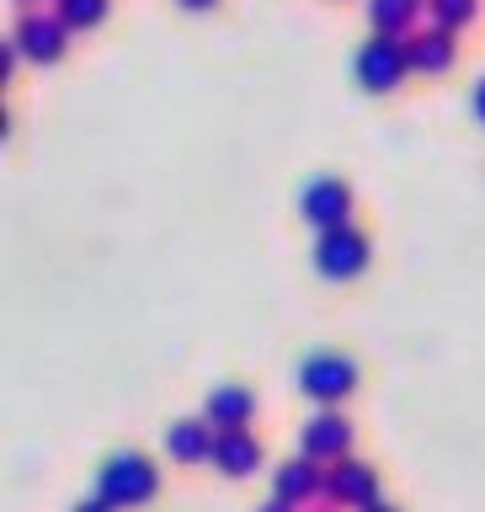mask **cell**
Segmentation results:
<instances>
[{"label":"cell","mask_w":485,"mask_h":512,"mask_svg":"<svg viewBox=\"0 0 485 512\" xmlns=\"http://www.w3.org/2000/svg\"><path fill=\"white\" fill-rule=\"evenodd\" d=\"M411 43V70H427V75H443L448 64L459 59V43H454V32L448 27H427V32H416Z\"/></svg>","instance_id":"11"},{"label":"cell","mask_w":485,"mask_h":512,"mask_svg":"<svg viewBox=\"0 0 485 512\" xmlns=\"http://www.w3.org/2000/svg\"><path fill=\"white\" fill-rule=\"evenodd\" d=\"M11 43L22 48V59H38V64H54L59 54H64V43H70V22H64V16L54 11H22L16 16V32H11Z\"/></svg>","instance_id":"5"},{"label":"cell","mask_w":485,"mask_h":512,"mask_svg":"<svg viewBox=\"0 0 485 512\" xmlns=\"http://www.w3.org/2000/svg\"><path fill=\"white\" fill-rule=\"evenodd\" d=\"M107 6H112V0H59V16L70 27H96L107 16Z\"/></svg>","instance_id":"16"},{"label":"cell","mask_w":485,"mask_h":512,"mask_svg":"<svg viewBox=\"0 0 485 512\" xmlns=\"http://www.w3.org/2000/svg\"><path fill=\"white\" fill-rule=\"evenodd\" d=\"M22 6H27V11H32V0H22Z\"/></svg>","instance_id":"22"},{"label":"cell","mask_w":485,"mask_h":512,"mask_svg":"<svg viewBox=\"0 0 485 512\" xmlns=\"http://www.w3.org/2000/svg\"><path fill=\"white\" fill-rule=\"evenodd\" d=\"M368 512H400V507H390V502H374V507H368Z\"/></svg>","instance_id":"21"},{"label":"cell","mask_w":485,"mask_h":512,"mask_svg":"<svg viewBox=\"0 0 485 512\" xmlns=\"http://www.w3.org/2000/svg\"><path fill=\"white\" fill-rule=\"evenodd\" d=\"M214 464L230 480H246L256 464H262V443L251 438V432H219V443H214Z\"/></svg>","instance_id":"12"},{"label":"cell","mask_w":485,"mask_h":512,"mask_svg":"<svg viewBox=\"0 0 485 512\" xmlns=\"http://www.w3.org/2000/svg\"><path fill=\"white\" fill-rule=\"evenodd\" d=\"M326 480H320V470H315V459H288V464H278V496L283 502H304V496H315Z\"/></svg>","instance_id":"14"},{"label":"cell","mask_w":485,"mask_h":512,"mask_svg":"<svg viewBox=\"0 0 485 512\" xmlns=\"http://www.w3.org/2000/svg\"><path fill=\"white\" fill-rule=\"evenodd\" d=\"M368 256H374V246H368V235L358 230V224H342V230H326V235L315 240L320 278H336V283L358 278V272L368 267Z\"/></svg>","instance_id":"3"},{"label":"cell","mask_w":485,"mask_h":512,"mask_svg":"<svg viewBox=\"0 0 485 512\" xmlns=\"http://www.w3.org/2000/svg\"><path fill=\"white\" fill-rule=\"evenodd\" d=\"M427 0H368V22H374V32H390V38H400L416 16H422Z\"/></svg>","instance_id":"13"},{"label":"cell","mask_w":485,"mask_h":512,"mask_svg":"<svg viewBox=\"0 0 485 512\" xmlns=\"http://www.w3.org/2000/svg\"><path fill=\"white\" fill-rule=\"evenodd\" d=\"M352 384H358V363L347 358V352H310V358L299 363V390L310 400H342L352 395Z\"/></svg>","instance_id":"4"},{"label":"cell","mask_w":485,"mask_h":512,"mask_svg":"<svg viewBox=\"0 0 485 512\" xmlns=\"http://www.w3.org/2000/svg\"><path fill=\"white\" fill-rule=\"evenodd\" d=\"M326 491L336 496V502L374 507V496H379V475H374V464H363V459H336V470L326 475Z\"/></svg>","instance_id":"9"},{"label":"cell","mask_w":485,"mask_h":512,"mask_svg":"<svg viewBox=\"0 0 485 512\" xmlns=\"http://www.w3.org/2000/svg\"><path fill=\"white\" fill-rule=\"evenodd\" d=\"M299 214L320 224V235L326 230H342V224H352V187L342 182V176H315V182H304L299 192Z\"/></svg>","instance_id":"6"},{"label":"cell","mask_w":485,"mask_h":512,"mask_svg":"<svg viewBox=\"0 0 485 512\" xmlns=\"http://www.w3.org/2000/svg\"><path fill=\"white\" fill-rule=\"evenodd\" d=\"M427 11H432V22L438 27H464V22H475V11H480V0H427Z\"/></svg>","instance_id":"15"},{"label":"cell","mask_w":485,"mask_h":512,"mask_svg":"<svg viewBox=\"0 0 485 512\" xmlns=\"http://www.w3.org/2000/svg\"><path fill=\"white\" fill-rule=\"evenodd\" d=\"M256 416V395L246 384H214L203 400V422L219 432H246V422Z\"/></svg>","instance_id":"7"},{"label":"cell","mask_w":485,"mask_h":512,"mask_svg":"<svg viewBox=\"0 0 485 512\" xmlns=\"http://www.w3.org/2000/svg\"><path fill=\"white\" fill-rule=\"evenodd\" d=\"M214 427L203 416H187V422H171L166 427V454L182 459V464H198V459H214Z\"/></svg>","instance_id":"10"},{"label":"cell","mask_w":485,"mask_h":512,"mask_svg":"<svg viewBox=\"0 0 485 512\" xmlns=\"http://www.w3.org/2000/svg\"><path fill=\"white\" fill-rule=\"evenodd\" d=\"M182 6H187V11H214L219 0H182Z\"/></svg>","instance_id":"20"},{"label":"cell","mask_w":485,"mask_h":512,"mask_svg":"<svg viewBox=\"0 0 485 512\" xmlns=\"http://www.w3.org/2000/svg\"><path fill=\"white\" fill-rule=\"evenodd\" d=\"M352 448V422L342 411H315L304 422V459H347Z\"/></svg>","instance_id":"8"},{"label":"cell","mask_w":485,"mask_h":512,"mask_svg":"<svg viewBox=\"0 0 485 512\" xmlns=\"http://www.w3.org/2000/svg\"><path fill=\"white\" fill-rule=\"evenodd\" d=\"M352 75H358L363 91H395L400 80L411 75V43L406 38H390V32H374L368 43H358Z\"/></svg>","instance_id":"2"},{"label":"cell","mask_w":485,"mask_h":512,"mask_svg":"<svg viewBox=\"0 0 485 512\" xmlns=\"http://www.w3.org/2000/svg\"><path fill=\"white\" fill-rule=\"evenodd\" d=\"M256 512H294V502H283V496H272V502H262Z\"/></svg>","instance_id":"18"},{"label":"cell","mask_w":485,"mask_h":512,"mask_svg":"<svg viewBox=\"0 0 485 512\" xmlns=\"http://www.w3.org/2000/svg\"><path fill=\"white\" fill-rule=\"evenodd\" d=\"M75 512H112V502H102V496H96V502H80Z\"/></svg>","instance_id":"19"},{"label":"cell","mask_w":485,"mask_h":512,"mask_svg":"<svg viewBox=\"0 0 485 512\" xmlns=\"http://www.w3.org/2000/svg\"><path fill=\"white\" fill-rule=\"evenodd\" d=\"M96 486H102V502H112V507H144L160 491V470H155L150 454H139V448H118V454L102 464Z\"/></svg>","instance_id":"1"},{"label":"cell","mask_w":485,"mask_h":512,"mask_svg":"<svg viewBox=\"0 0 485 512\" xmlns=\"http://www.w3.org/2000/svg\"><path fill=\"white\" fill-rule=\"evenodd\" d=\"M470 107H475V118L485 123V75L475 80V96H470Z\"/></svg>","instance_id":"17"}]
</instances>
